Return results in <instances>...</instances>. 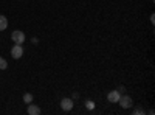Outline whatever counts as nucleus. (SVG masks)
<instances>
[{"label": "nucleus", "instance_id": "f8f14e48", "mask_svg": "<svg viewBox=\"0 0 155 115\" xmlns=\"http://www.w3.org/2000/svg\"><path fill=\"white\" fill-rule=\"evenodd\" d=\"M31 42L36 45V44H39V39H37V37H33V39H31Z\"/></svg>", "mask_w": 155, "mask_h": 115}, {"label": "nucleus", "instance_id": "ddd939ff", "mask_svg": "<svg viewBox=\"0 0 155 115\" xmlns=\"http://www.w3.org/2000/svg\"><path fill=\"white\" fill-rule=\"evenodd\" d=\"M0 59H2V56H0Z\"/></svg>", "mask_w": 155, "mask_h": 115}, {"label": "nucleus", "instance_id": "9b49d317", "mask_svg": "<svg viewBox=\"0 0 155 115\" xmlns=\"http://www.w3.org/2000/svg\"><path fill=\"white\" fill-rule=\"evenodd\" d=\"M134 113L141 115V113H144V110H143V109H140V107H137V109H134Z\"/></svg>", "mask_w": 155, "mask_h": 115}, {"label": "nucleus", "instance_id": "423d86ee", "mask_svg": "<svg viewBox=\"0 0 155 115\" xmlns=\"http://www.w3.org/2000/svg\"><path fill=\"white\" fill-rule=\"evenodd\" d=\"M28 113H30V115H39V113H41V107L36 106V104H33V103H30V104H28Z\"/></svg>", "mask_w": 155, "mask_h": 115}, {"label": "nucleus", "instance_id": "6e6552de", "mask_svg": "<svg viewBox=\"0 0 155 115\" xmlns=\"http://www.w3.org/2000/svg\"><path fill=\"white\" fill-rule=\"evenodd\" d=\"M33 101H34L33 93H25V95H23V103H25V104H30V103H33Z\"/></svg>", "mask_w": 155, "mask_h": 115}, {"label": "nucleus", "instance_id": "9d476101", "mask_svg": "<svg viewBox=\"0 0 155 115\" xmlns=\"http://www.w3.org/2000/svg\"><path fill=\"white\" fill-rule=\"evenodd\" d=\"M6 67H8V62H6V59H0V70H6Z\"/></svg>", "mask_w": 155, "mask_h": 115}, {"label": "nucleus", "instance_id": "39448f33", "mask_svg": "<svg viewBox=\"0 0 155 115\" xmlns=\"http://www.w3.org/2000/svg\"><path fill=\"white\" fill-rule=\"evenodd\" d=\"M120 96H121V92L120 90H110L107 93V100L110 101V103H118Z\"/></svg>", "mask_w": 155, "mask_h": 115}, {"label": "nucleus", "instance_id": "f257e3e1", "mask_svg": "<svg viewBox=\"0 0 155 115\" xmlns=\"http://www.w3.org/2000/svg\"><path fill=\"white\" fill-rule=\"evenodd\" d=\"M11 39H12V42H14V44L22 45V44L25 42V33H23V31H20V30L12 31V33H11Z\"/></svg>", "mask_w": 155, "mask_h": 115}, {"label": "nucleus", "instance_id": "20e7f679", "mask_svg": "<svg viewBox=\"0 0 155 115\" xmlns=\"http://www.w3.org/2000/svg\"><path fill=\"white\" fill-rule=\"evenodd\" d=\"M11 56L14 59H20L23 56V47L19 44H14V47L11 48Z\"/></svg>", "mask_w": 155, "mask_h": 115}, {"label": "nucleus", "instance_id": "0eeeda50", "mask_svg": "<svg viewBox=\"0 0 155 115\" xmlns=\"http://www.w3.org/2000/svg\"><path fill=\"white\" fill-rule=\"evenodd\" d=\"M6 28H8V19H6L5 16L0 14V31H3V30H6Z\"/></svg>", "mask_w": 155, "mask_h": 115}, {"label": "nucleus", "instance_id": "1a4fd4ad", "mask_svg": "<svg viewBox=\"0 0 155 115\" xmlns=\"http://www.w3.org/2000/svg\"><path fill=\"white\" fill-rule=\"evenodd\" d=\"M95 106H96V104H95V101H92V100H87V101H85V107H87L88 110H93Z\"/></svg>", "mask_w": 155, "mask_h": 115}, {"label": "nucleus", "instance_id": "7ed1b4c3", "mask_svg": "<svg viewBox=\"0 0 155 115\" xmlns=\"http://www.w3.org/2000/svg\"><path fill=\"white\" fill-rule=\"evenodd\" d=\"M73 106H74V103H73L71 98H62L61 100V109L64 112H70L73 109Z\"/></svg>", "mask_w": 155, "mask_h": 115}, {"label": "nucleus", "instance_id": "f03ea898", "mask_svg": "<svg viewBox=\"0 0 155 115\" xmlns=\"http://www.w3.org/2000/svg\"><path fill=\"white\" fill-rule=\"evenodd\" d=\"M118 103H120V106L123 109H129V107L134 106V100H132V96H129V95H123V96H120Z\"/></svg>", "mask_w": 155, "mask_h": 115}]
</instances>
